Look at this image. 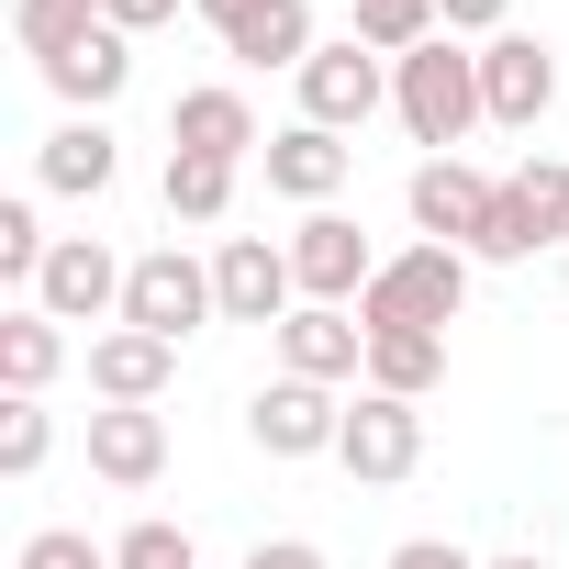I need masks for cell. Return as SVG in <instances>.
Instances as JSON below:
<instances>
[{"mask_svg":"<svg viewBox=\"0 0 569 569\" xmlns=\"http://www.w3.org/2000/svg\"><path fill=\"white\" fill-rule=\"evenodd\" d=\"M391 112H402V134H413V146L458 157V134H469V123H491V112H480V46L436 34V46L391 57Z\"/></svg>","mask_w":569,"mask_h":569,"instance_id":"6da1fadb","label":"cell"},{"mask_svg":"<svg viewBox=\"0 0 569 569\" xmlns=\"http://www.w3.org/2000/svg\"><path fill=\"white\" fill-rule=\"evenodd\" d=\"M458 302H469V246H402L358 291V325L369 336H447Z\"/></svg>","mask_w":569,"mask_h":569,"instance_id":"7a4b0ae2","label":"cell"},{"mask_svg":"<svg viewBox=\"0 0 569 569\" xmlns=\"http://www.w3.org/2000/svg\"><path fill=\"white\" fill-rule=\"evenodd\" d=\"M123 325H134V336H157V347H179V336L223 325V302H212V257H190V246H146V257H134V279H123Z\"/></svg>","mask_w":569,"mask_h":569,"instance_id":"3957f363","label":"cell"},{"mask_svg":"<svg viewBox=\"0 0 569 569\" xmlns=\"http://www.w3.org/2000/svg\"><path fill=\"white\" fill-rule=\"evenodd\" d=\"M536 246H569V168L558 157H525L513 179H502V201H491V223H480V268H525Z\"/></svg>","mask_w":569,"mask_h":569,"instance_id":"277c9868","label":"cell"},{"mask_svg":"<svg viewBox=\"0 0 569 569\" xmlns=\"http://www.w3.org/2000/svg\"><path fill=\"white\" fill-rule=\"evenodd\" d=\"M190 12L223 34L234 68H291V79H302L313 46H325V34H313V0H190Z\"/></svg>","mask_w":569,"mask_h":569,"instance_id":"5b68a950","label":"cell"},{"mask_svg":"<svg viewBox=\"0 0 569 569\" xmlns=\"http://www.w3.org/2000/svg\"><path fill=\"white\" fill-rule=\"evenodd\" d=\"M212 302H223V325H291L302 313V279H291V246H268V234H223L212 246Z\"/></svg>","mask_w":569,"mask_h":569,"instance_id":"8992f818","label":"cell"},{"mask_svg":"<svg viewBox=\"0 0 569 569\" xmlns=\"http://www.w3.org/2000/svg\"><path fill=\"white\" fill-rule=\"evenodd\" d=\"M380 101H391V57H380V46H358V34L313 46V68H302V123H325V134H358Z\"/></svg>","mask_w":569,"mask_h":569,"instance_id":"52a82bcc","label":"cell"},{"mask_svg":"<svg viewBox=\"0 0 569 569\" xmlns=\"http://www.w3.org/2000/svg\"><path fill=\"white\" fill-rule=\"evenodd\" d=\"M123 279H134V257H112L101 234H57V257H46V279H34V313H57V325H123Z\"/></svg>","mask_w":569,"mask_h":569,"instance_id":"ba28073f","label":"cell"},{"mask_svg":"<svg viewBox=\"0 0 569 569\" xmlns=\"http://www.w3.org/2000/svg\"><path fill=\"white\" fill-rule=\"evenodd\" d=\"M246 436H257L268 458H336V436H347V402H336L325 380H291V369H279V380L246 402Z\"/></svg>","mask_w":569,"mask_h":569,"instance_id":"9c48e42d","label":"cell"},{"mask_svg":"<svg viewBox=\"0 0 569 569\" xmlns=\"http://www.w3.org/2000/svg\"><path fill=\"white\" fill-rule=\"evenodd\" d=\"M547 101H558V57H547V34H491V46H480V112H491L502 134H536Z\"/></svg>","mask_w":569,"mask_h":569,"instance_id":"30bf717a","label":"cell"},{"mask_svg":"<svg viewBox=\"0 0 569 569\" xmlns=\"http://www.w3.org/2000/svg\"><path fill=\"white\" fill-rule=\"evenodd\" d=\"M291 279H302V302L358 313V291L380 279V257H369V234H358L347 212H302V234H291Z\"/></svg>","mask_w":569,"mask_h":569,"instance_id":"8fae6325","label":"cell"},{"mask_svg":"<svg viewBox=\"0 0 569 569\" xmlns=\"http://www.w3.org/2000/svg\"><path fill=\"white\" fill-rule=\"evenodd\" d=\"M336 458H347L358 480H413V469H425V402L358 391V402H347V436H336Z\"/></svg>","mask_w":569,"mask_h":569,"instance_id":"7c38bea8","label":"cell"},{"mask_svg":"<svg viewBox=\"0 0 569 569\" xmlns=\"http://www.w3.org/2000/svg\"><path fill=\"white\" fill-rule=\"evenodd\" d=\"M402 201H413V223H425V246H480V223H491V201H502V179H480L469 157H425Z\"/></svg>","mask_w":569,"mask_h":569,"instance_id":"4fadbf2b","label":"cell"},{"mask_svg":"<svg viewBox=\"0 0 569 569\" xmlns=\"http://www.w3.org/2000/svg\"><path fill=\"white\" fill-rule=\"evenodd\" d=\"M168 146H179V157H223V168H246V157H257V101H246L234 79H201V90L168 101Z\"/></svg>","mask_w":569,"mask_h":569,"instance_id":"5bb4252c","label":"cell"},{"mask_svg":"<svg viewBox=\"0 0 569 569\" xmlns=\"http://www.w3.org/2000/svg\"><path fill=\"white\" fill-rule=\"evenodd\" d=\"M257 157H268V190H279V201H302V212H336V190H347V168H358V146H347V134H325V123L268 134Z\"/></svg>","mask_w":569,"mask_h":569,"instance_id":"9a60e30c","label":"cell"},{"mask_svg":"<svg viewBox=\"0 0 569 569\" xmlns=\"http://www.w3.org/2000/svg\"><path fill=\"white\" fill-rule=\"evenodd\" d=\"M279 369H291V380H358L369 369V325L358 313H336V302H302L291 325H279Z\"/></svg>","mask_w":569,"mask_h":569,"instance_id":"2e32d148","label":"cell"},{"mask_svg":"<svg viewBox=\"0 0 569 569\" xmlns=\"http://www.w3.org/2000/svg\"><path fill=\"white\" fill-rule=\"evenodd\" d=\"M90 469H101L112 491H146V480L168 469V413H157V402H101V413H90Z\"/></svg>","mask_w":569,"mask_h":569,"instance_id":"e0dca14e","label":"cell"},{"mask_svg":"<svg viewBox=\"0 0 569 569\" xmlns=\"http://www.w3.org/2000/svg\"><path fill=\"white\" fill-rule=\"evenodd\" d=\"M34 179H46V190H68V201H101V190L123 179V146H112V123H101V112H68V123L46 134Z\"/></svg>","mask_w":569,"mask_h":569,"instance_id":"ac0fdd59","label":"cell"},{"mask_svg":"<svg viewBox=\"0 0 569 569\" xmlns=\"http://www.w3.org/2000/svg\"><path fill=\"white\" fill-rule=\"evenodd\" d=\"M168 369H179V347H157V336H134V325L90 336V391H101V402H157Z\"/></svg>","mask_w":569,"mask_h":569,"instance_id":"d6986e66","label":"cell"},{"mask_svg":"<svg viewBox=\"0 0 569 569\" xmlns=\"http://www.w3.org/2000/svg\"><path fill=\"white\" fill-rule=\"evenodd\" d=\"M123 79H134V34H112V23L46 68V90H57V101H79V112H112V101H123Z\"/></svg>","mask_w":569,"mask_h":569,"instance_id":"ffe728a7","label":"cell"},{"mask_svg":"<svg viewBox=\"0 0 569 569\" xmlns=\"http://www.w3.org/2000/svg\"><path fill=\"white\" fill-rule=\"evenodd\" d=\"M68 369V325L57 313H0V380H12V402H46V380Z\"/></svg>","mask_w":569,"mask_h":569,"instance_id":"44dd1931","label":"cell"},{"mask_svg":"<svg viewBox=\"0 0 569 569\" xmlns=\"http://www.w3.org/2000/svg\"><path fill=\"white\" fill-rule=\"evenodd\" d=\"M436 380H447V336H369V391L425 402Z\"/></svg>","mask_w":569,"mask_h":569,"instance_id":"7402d4cb","label":"cell"},{"mask_svg":"<svg viewBox=\"0 0 569 569\" xmlns=\"http://www.w3.org/2000/svg\"><path fill=\"white\" fill-rule=\"evenodd\" d=\"M12 34H23V57H34V68H57L68 46H90V34H101V0H12Z\"/></svg>","mask_w":569,"mask_h":569,"instance_id":"603a6c76","label":"cell"},{"mask_svg":"<svg viewBox=\"0 0 569 569\" xmlns=\"http://www.w3.org/2000/svg\"><path fill=\"white\" fill-rule=\"evenodd\" d=\"M347 34L380 46V57H413V46H436L447 23H436V0H347Z\"/></svg>","mask_w":569,"mask_h":569,"instance_id":"cb8c5ba5","label":"cell"},{"mask_svg":"<svg viewBox=\"0 0 569 569\" xmlns=\"http://www.w3.org/2000/svg\"><path fill=\"white\" fill-rule=\"evenodd\" d=\"M168 212H179V223H223V212H234V168L168 146Z\"/></svg>","mask_w":569,"mask_h":569,"instance_id":"d4e9b609","label":"cell"},{"mask_svg":"<svg viewBox=\"0 0 569 569\" xmlns=\"http://www.w3.org/2000/svg\"><path fill=\"white\" fill-rule=\"evenodd\" d=\"M57 458V413L46 402H0V480H34Z\"/></svg>","mask_w":569,"mask_h":569,"instance_id":"484cf974","label":"cell"},{"mask_svg":"<svg viewBox=\"0 0 569 569\" xmlns=\"http://www.w3.org/2000/svg\"><path fill=\"white\" fill-rule=\"evenodd\" d=\"M46 257H57V234L34 223V201H0V279H23V291H34Z\"/></svg>","mask_w":569,"mask_h":569,"instance_id":"4316f807","label":"cell"},{"mask_svg":"<svg viewBox=\"0 0 569 569\" xmlns=\"http://www.w3.org/2000/svg\"><path fill=\"white\" fill-rule=\"evenodd\" d=\"M112 569H201V558H190V536H179L168 513H146V525L112 536Z\"/></svg>","mask_w":569,"mask_h":569,"instance_id":"83f0119b","label":"cell"},{"mask_svg":"<svg viewBox=\"0 0 569 569\" xmlns=\"http://www.w3.org/2000/svg\"><path fill=\"white\" fill-rule=\"evenodd\" d=\"M12 569H112V547H90V536H79V525H34V536H23V558H12Z\"/></svg>","mask_w":569,"mask_h":569,"instance_id":"f1b7e54d","label":"cell"},{"mask_svg":"<svg viewBox=\"0 0 569 569\" xmlns=\"http://www.w3.org/2000/svg\"><path fill=\"white\" fill-rule=\"evenodd\" d=\"M436 23H447L458 46H469V34L491 46V34H513V0H436Z\"/></svg>","mask_w":569,"mask_h":569,"instance_id":"f546056e","label":"cell"},{"mask_svg":"<svg viewBox=\"0 0 569 569\" xmlns=\"http://www.w3.org/2000/svg\"><path fill=\"white\" fill-rule=\"evenodd\" d=\"M380 569H480V558H469V547H447V536H402Z\"/></svg>","mask_w":569,"mask_h":569,"instance_id":"4dcf8cb0","label":"cell"},{"mask_svg":"<svg viewBox=\"0 0 569 569\" xmlns=\"http://www.w3.org/2000/svg\"><path fill=\"white\" fill-rule=\"evenodd\" d=\"M101 23L112 34H157V23H179V0H101Z\"/></svg>","mask_w":569,"mask_h":569,"instance_id":"1f68e13d","label":"cell"},{"mask_svg":"<svg viewBox=\"0 0 569 569\" xmlns=\"http://www.w3.org/2000/svg\"><path fill=\"white\" fill-rule=\"evenodd\" d=\"M246 569H325V547H313V536H268Z\"/></svg>","mask_w":569,"mask_h":569,"instance_id":"d6a6232c","label":"cell"},{"mask_svg":"<svg viewBox=\"0 0 569 569\" xmlns=\"http://www.w3.org/2000/svg\"><path fill=\"white\" fill-rule=\"evenodd\" d=\"M480 569H547V558H536V547H513V558H480Z\"/></svg>","mask_w":569,"mask_h":569,"instance_id":"836d02e7","label":"cell"},{"mask_svg":"<svg viewBox=\"0 0 569 569\" xmlns=\"http://www.w3.org/2000/svg\"><path fill=\"white\" fill-rule=\"evenodd\" d=\"M558 279H569V246H558Z\"/></svg>","mask_w":569,"mask_h":569,"instance_id":"e575fe53","label":"cell"}]
</instances>
